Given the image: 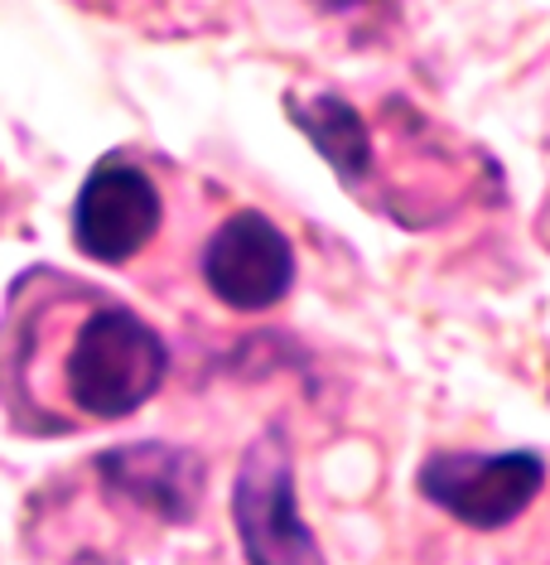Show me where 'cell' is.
Instances as JSON below:
<instances>
[{
  "instance_id": "cell-5",
  "label": "cell",
  "mask_w": 550,
  "mask_h": 565,
  "mask_svg": "<svg viewBox=\"0 0 550 565\" xmlns=\"http://www.w3.org/2000/svg\"><path fill=\"white\" fill-rule=\"evenodd\" d=\"M203 286L227 310H271L295 286V247L261 209H237L203 247Z\"/></svg>"
},
{
  "instance_id": "cell-7",
  "label": "cell",
  "mask_w": 550,
  "mask_h": 565,
  "mask_svg": "<svg viewBox=\"0 0 550 565\" xmlns=\"http://www.w3.org/2000/svg\"><path fill=\"white\" fill-rule=\"evenodd\" d=\"M285 117L310 136V146L324 156V164L343 184H357V179L373 170V140H367V121L353 102H343L334 93L285 97Z\"/></svg>"
},
{
  "instance_id": "cell-6",
  "label": "cell",
  "mask_w": 550,
  "mask_h": 565,
  "mask_svg": "<svg viewBox=\"0 0 550 565\" xmlns=\"http://www.w3.org/2000/svg\"><path fill=\"white\" fill-rule=\"evenodd\" d=\"M101 479L117 488L121 498L150 508L164 522H188L198 512L203 493V465L198 455L174 445H126L97 459Z\"/></svg>"
},
{
  "instance_id": "cell-4",
  "label": "cell",
  "mask_w": 550,
  "mask_h": 565,
  "mask_svg": "<svg viewBox=\"0 0 550 565\" xmlns=\"http://www.w3.org/2000/svg\"><path fill=\"white\" fill-rule=\"evenodd\" d=\"M546 483V465L531 449H507V455H434L420 469V493L459 522L493 532V526L517 522L536 503Z\"/></svg>"
},
{
  "instance_id": "cell-8",
  "label": "cell",
  "mask_w": 550,
  "mask_h": 565,
  "mask_svg": "<svg viewBox=\"0 0 550 565\" xmlns=\"http://www.w3.org/2000/svg\"><path fill=\"white\" fill-rule=\"evenodd\" d=\"M319 10H328V15H343V10H357V6H367V0H314Z\"/></svg>"
},
{
  "instance_id": "cell-1",
  "label": "cell",
  "mask_w": 550,
  "mask_h": 565,
  "mask_svg": "<svg viewBox=\"0 0 550 565\" xmlns=\"http://www.w3.org/2000/svg\"><path fill=\"white\" fill-rule=\"evenodd\" d=\"M164 372H170V349L160 333L121 305H101L78 324L63 382L83 416L121 420L160 392Z\"/></svg>"
},
{
  "instance_id": "cell-2",
  "label": "cell",
  "mask_w": 550,
  "mask_h": 565,
  "mask_svg": "<svg viewBox=\"0 0 550 565\" xmlns=\"http://www.w3.org/2000/svg\"><path fill=\"white\" fill-rule=\"evenodd\" d=\"M233 518H237L247 565H324L314 532L300 518L295 465H290V445L280 430H266L241 455L237 488H233Z\"/></svg>"
},
{
  "instance_id": "cell-3",
  "label": "cell",
  "mask_w": 550,
  "mask_h": 565,
  "mask_svg": "<svg viewBox=\"0 0 550 565\" xmlns=\"http://www.w3.org/2000/svg\"><path fill=\"white\" fill-rule=\"evenodd\" d=\"M160 189L155 179L140 170L136 160L107 156L87 170L78 203H73V247L87 262L121 266L136 252L150 247V237L160 233Z\"/></svg>"
}]
</instances>
